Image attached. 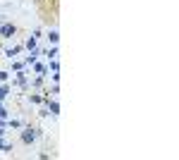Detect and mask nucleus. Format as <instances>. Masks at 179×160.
I'll use <instances>...</instances> for the list:
<instances>
[{"instance_id":"obj_1","label":"nucleus","mask_w":179,"mask_h":160,"mask_svg":"<svg viewBox=\"0 0 179 160\" xmlns=\"http://www.w3.org/2000/svg\"><path fill=\"white\" fill-rule=\"evenodd\" d=\"M22 139H24V144H31V141L36 139V131H34V129H27V131H24V136H22Z\"/></svg>"},{"instance_id":"obj_2","label":"nucleus","mask_w":179,"mask_h":160,"mask_svg":"<svg viewBox=\"0 0 179 160\" xmlns=\"http://www.w3.org/2000/svg\"><path fill=\"white\" fill-rule=\"evenodd\" d=\"M10 34H14V27H12V24H5V27L0 29V36H10Z\"/></svg>"},{"instance_id":"obj_3","label":"nucleus","mask_w":179,"mask_h":160,"mask_svg":"<svg viewBox=\"0 0 179 160\" xmlns=\"http://www.w3.org/2000/svg\"><path fill=\"white\" fill-rule=\"evenodd\" d=\"M5 96H7V86H2V88H0V98H5Z\"/></svg>"},{"instance_id":"obj_4","label":"nucleus","mask_w":179,"mask_h":160,"mask_svg":"<svg viewBox=\"0 0 179 160\" xmlns=\"http://www.w3.org/2000/svg\"><path fill=\"white\" fill-rule=\"evenodd\" d=\"M0 117H5V110H2V108H0Z\"/></svg>"}]
</instances>
